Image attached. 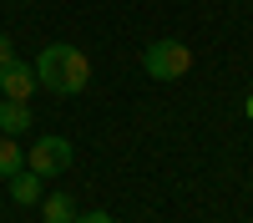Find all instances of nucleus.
<instances>
[{"label": "nucleus", "instance_id": "9", "mask_svg": "<svg viewBox=\"0 0 253 223\" xmlns=\"http://www.w3.org/2000/svg\"><path fill=\"white\" fill-rule=\"evenodd\" d=\"M5 61H15V46H10V36L0 31V66H5Z\"/></svg>", "mask_w": 253, "mask_h": 223}, {"label": "nucleus", "instance_id": "7", "mask_svg": "<svg viewBox=\"0 0 253 223\" xmlns=\"http://www.w3.org/2000/svg\"><path fill=\"white\" fill-rule=\"evenodd\" d=\"M71 198L66 193H51V198H41V218H46V223H71Z\"/></svg>", "mask_w": 253, "mask_h": 223}, {"label": "nucleus", "instance_id": "8", "mask_svg": "<svg viewBox=\"0 0 253 223\" xmlns=\"http://www.w3.org/2000/svg\"><path fill=\"white\" fill-rule=\"evenodd\" d=\"M20 168H26V152L15 147V137H0V178H10Z\"/></svg>", "mask_w": 253, "mask_h": 223}, {"label": "nucleus", "instance_id": "11", "mask_svg": "<svg viewBox=\"0 0 253 223\" xmlns=\"http://www.w3.org/2000/svg\"><path fill=\"white\" fill-rule=\"evenodd\" d=\"M248 117H253V96H248Z\"/></svg>", "mask_w": 253, "mask_h": 223}, {"label": "nucleus", "instance_id": "2", "mask_svg": "<svg viewBox=\"0 0 253 223\" xmlns=\"http://www.w3.org/2000/svg\"><path fill=\"white\" fill-rule=\"evenodd\" d=\"M187 66H193V51L182 41H152L142 51V71L152 81H177V76H187Z\"/></svg>", "mask_w": 253, "mask_h": 223}, {"label": "nucleus", "instance_id": "4", "mask_svg": "<svg viewBox=\"0 0 253 223\" xmlns=\"http://www.w3.org/2000/svg\"><path fill=\"white\" fill-rule=\"evenodd\" d=\"M36 87H41V81H36L31 61H5V66H0V91H5L10 101H31Z\"/></svg>", "mask_w": 253, "mask_h": 223}, {"label": "nucleus", "instance_id": "6", "mask_svg": "<svg viewBox=\"0 0 253 223\" xmlns=\"http://www.w3.org/2000/svg\"><path fill=\"white\" fill-rule=\"evenodd\" d=\"M0 127H5V137H15V132H26L31 127V101H0Z\"/></svg>", "mask_w": 253, "mask_h": 223}, {"label": "nucleus", "instance_id": "1", "mask_svg": "<svg viewBox=\"0 0 253 223\" xmlns=\"http://www.w3.org/2000/svg\"><path fill=\"white\" fill-rule=\"evenodd\" d=\"M36 81L46 91H56V96H76V91H86V81H91V61H86V51L56 41V46H46L36 56Z\"/></svg>", "mask_w": 253, "mask_h": 223}, {"label": "nucleus", "instance_id": "5", "mask_svg": "<svg viewBox=\"0 0 253 223\" xmlns=\"http://www.w3.org/2000/svg\"><path fill=\"white\" fill-rule=\"evenodd\" d=\"M5 182H10V198L20 203V208H36V203L46 198V193H41V173H31V168H20V173H10Z\"/></svg>", "mask_w": 253, "mask_h": 223}, {"label": "nucleus", "instance_id": "3", "mask_svg": "<svg viewBox=\"0 0 253 223\" xmlns=\"http://www.w3.org/2000/svg\"><path fill=\"white\" fill-rule=\"evenodd\" d=\"M26 168L41 173V178H61V173H71V142H66V137H56V132L36 137V142H31V157H26Z\"/></svg>", "mask_w": 253, "mask_h": 223}, {"label": "nucleus", "instance_id": "10", "mask_svg": "<svg viewBox=\"0 0 253 223\" xmlns=\"http://www.w3.org/2000/svg\"><path fill=\"white\" fill-rule=\"evenodd\" d=\"M71 223H112V213H76Z\"/></svg>", "mask_w": 253, "mask_h": 223}]
</instances>
